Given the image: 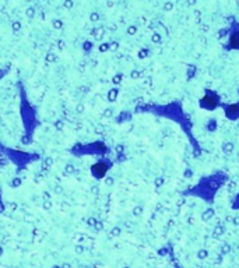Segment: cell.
Segmentation results:
<instances>
[{
    "mask_svg": "<svg viewBox=\"0 0 239 268\" xmlns=\"http://www.w3.org/2000/svg\"><path fill=\"white\" fill-rule=\"evenodd\" d=\"M17 89H18V101H20V116H21L22 127L24 133L28 141H31L34 138V133L39 126V119H38L37 108L31 105V102L28 100L26 87L22 84L21 80H18L17 83Z\"/></svg>",
    "mask_w": 239,
    "mask_h": 268,
    "instance_id": "1",
    "label": "cell"
},
{
    "mask_svg": "<svg viewBox=\"0 0 239 268\" xmlns=\"http://www.w3.org/2000/svg\"><path fill=\"white\" fill-rule=\"evenodd\" d=\"M0 153L5 154L6 157L9 158L11 162L14 163L18 169H24L28 163L39 159V155H38V154L26 153V151H20V150H13V148L3 147L2 144H0Z\"/></svg>",
    "mask_w": 239,
    "mask_h": 268,
    "instance_id": "2",
    "label": "cell"
},
{
    "mask_svg": "<svg viewBox=\"0 0 239 268\" xmlns=\"http://www.w3.org/2000/svg\"><path fill=\"white\" fill-rule=\"evenodd\" d=\"M108 148L104 142L95 141L90 144H76L75 147L70 150V153L76 157H84V155H105Z\"/></svg>",
    "mask_w": 239,
    "mask_h": 268,
    "instance_id": "3",
    "label": "cell"
},
{
    "mask_svg": "<svg viewBox=\"0 0 239 268\" xmlns=\"http://www.w3.org/2000/svg\"><path fill=\"white\" fill-rule=\"evenodd\" d=\"M112 168V161L106 159V158H102L98 162H95L92 166H91V175L97 179V180H101L104 176H105L109 169Z\"/></svg>",
    "mask_w": 239,
    "mask_h": 268,
    "instance_id": "4",
    "label": "cell"
},
{
    "mask_svg": "<svg viewBox=\"0 0 239 268\" xmlns=\"http://www.w3.org/2000/svg\"><path fill=\"white\" fill-rule=\"evenodd\" d=\"M224 47L228 51H239V26L236 22H234L232 30L229 32L228 42L224 45Z\"/></svg>",
    "mask_w": 239,
    "mask_h": 268,
    "instance_id": "5",
    "label": "cell"
},
{
    "mask_svg": "<svg viewBox=\"0 0 239 268\" xmlns=\"http://www.w3.org/2000/svg\"><path fill=\"white\" fill-rule=\"evenodd\" d=\"M218 95L216 94H208L206 95L202 101H200V106L203 109H207V111H212L216 109L217 106H220V102H218Z\"/></svg>",
    "mask_w": 239,
    "mask_h": 268,
    "instance_id": "6",
    "label": "cell"
},
{
    "mask_svg": "<svg viewBox=\"0 0 239 268\" xmlns=\"http://www.w3.org/2000/svg\"><path fill=\"white\" fill-rule=\"evenodd\" d=\"M5 210H6V205H5V201H3V194H2V186H0V214L5 212Z\"/></svg>",
    "mask_w": 239,
    "mask_h": 268,
    "instance_id": "7",
    "label": "cell"
},
{
    "mask_svg": "<svg viewBox=\"0 0 239 268\" xmlns=\"http://www.w3.org/2000/svg\"><path fill=\"white\" fill-rule=\"evenodd\" d=\"M232 208H235V210H239V194L235 197L234 200H232Z\"/></svg>",
    "mask_w": 239,
    "mask_h": 268,
    "instance_id": "8",
    "label": "cell"
},
{
    "mask_svg": "<svg viewBox=\"0 0 239 268\" xmlns=\"http://www.w3.org/2000/svg\"><path fill=\"white\" fill-rule=\"evenodd\" d=\"M6 74H7V70H3V71H2V73H0V80L3 79V77H5Z\"/></svg>",
    "mask_w": 239,
    "mask_h": 268,
    "instance_id": "9",
    "label": "cell"
}]
</instances>
